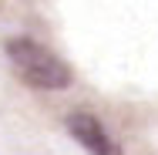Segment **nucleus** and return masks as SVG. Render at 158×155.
<instances>
[{"label":"nucleus","instance_id":"obj_1","mask_svg":"<svg viewBox=\"0 0 158 155\" xmlns=\"http://www.w3.org/2000/svg\"><path fill=\"white\" fill-rule=\"evenodd\" d=\"M7 58L14 64V71L20 74V81H27L31 88L40 91H61L71 84V67L44 44H37L31 37H14L7 44Z\"/></svg>","mask_w":158,"mask_h":155},{"label":"nucleus","instance_id":"obj_2","mask_svg":"<svg viewBox=\"0 0 158 155\" xmlns=\"http://www.w3.org/2000/svg\"><path fill=\"white\" fill-rule=\"evenodd\" d=\"M67 128H71L74 142H81L91 155H121L118 145L111 142V135L104 131V125L98 122L94 115H88V111H74L67 118Z\"/></svg>","mask_w":158,"mask_h":155}]
</instances>
